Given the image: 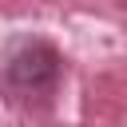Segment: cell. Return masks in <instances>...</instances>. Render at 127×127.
Here are the masks:
<instances>
[{
	"mask_svg": "<svg viewBox=\"0 0 127 127\" xmlns=\"http://www.w3.org/2000/svg\"><path fill=\"white\" fill-rule=\"evenodd\" d=\"M60 71H64V60L44 40H20L4 60V79L16 95H48L60 83Z\"/></svg>",
	"mask_w": 127,
	"mask_h": 127,
	"instance_id": "1",
	"label": "cell"
}]
</instances>
